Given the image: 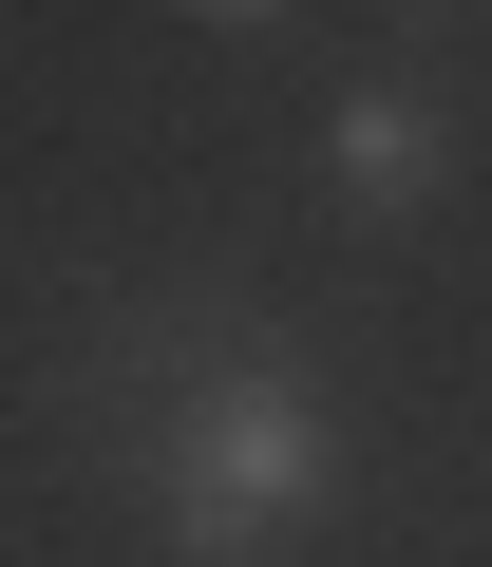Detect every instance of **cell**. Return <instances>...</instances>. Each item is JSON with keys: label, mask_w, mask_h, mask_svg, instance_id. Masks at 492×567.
<instances>
[{"label": "cell", "mask_w": 492, "mask_h": 567, "mask_svg": "<svg viewBox=\"0 0 492 567\" xmlns=\"http://www.w3.org/2000/svg\"><path fill=\"white\" fill-rule=\"evenodd\" d=\"M152 492H171V548H189V567H266V548L341 492V416L304 398L285 341H227V360L171 379V454H152Z\"/></svg>", "instance_id": "6da1fadb"}, {"label": "cell", "mask_w": 492, "mask_h": 567, "mask_svg": "<svg viewBox=\"0 0 492 567\" xmlns=\"http://www.w3.org/2000/svg\"><path fill=\"white\" fill-rule=\"evenodd\" d=\"M322 171H341V208H435L454 133H435V95H417V76H360V95L322 114Z\"/></svg>", "instance_id": "7a4b0ae2"}, {"label": "cell", "mask_w": 492, "mask_h": 567, "mask_svg": "<svg viewBox=\"0 0 492 567\" xmlns=\"http://www.w3.org/2000/svg\"><path fill=\"white\" fill-rule=\"evenodd\" d=\"M189 20H208V39H266V20H285V0H189Z\"/></svg>", "instance_id": "3957f363"}]
</instances>
